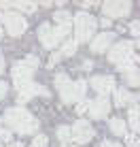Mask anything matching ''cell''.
<instances>
[{"label": "cell", "mask_w": 140, "mask_h": 147, "mask_svg": "<svg viewBox=\"0 0 140 147\" xmlns=\"http://www.w3.org/2000/svg\"><path fill=\"white\" fill-rule=\"evenodd\" d=\"M2 121H7V126L11 128L9 132H17V134H32V132H36V128H38V119L34 117L30 111L21 109V107L7 109Z\"/></svg>", "instance_id": "obj_1"}, {"label": "cell", "mask_w": 140, "mask_h": 147, "mask_svg": "<svg viewBox=\"0 0 140 147\" xmlns=\"http://www.w3.org/2000/svg\"><path fill=\"white\" fill-rule=\"evenodd\" d=\"M55 88L59 92V98L62 102L66 105H72V102H79L85 94V88H87V81L79 79V81H70L66 73H57L55 75Z\"/></svg>", "instance_id": "obj_2"}, {"label": "cell", "mask_w": 140, "mask_h": 147, "mask_svg": "<svg viewBox=\"0 0 140 147\" xmlns=\"http://www.w3.org/2000/svg\"><path fill=\"white\" fill-rule=\"evenodd\" d=\"M74 32L77 36L74 40L77 43H89L93 36H96V28H98V19L89 13H77L74 15Z\"/></svg>", "instance_id": "obj_3"}, {"label": "cell", "mask_w": 140, "mask_h": 147, "mask_svg": "<svg viewBox=\"0 0 140 147\" xmlns=\"http://www.w3.org/2000/svg\"><path fill=\"white\" fill-rule=\"evenodd\" d=\"M38 68V58L36 55H28L23 62H17L11 70L13 75V81H15V88L19 85H26V83H32V75L34 70Z\"/></svg>", "instance_id": "obj_4"}, {"label": "cell", "mask_w": 140, "mask_h": 147, "mask_svg": "<svg viewBox=\"0 0 140 147\" xmlns=\"http://www.w3.org/2000/svg\"><path fill=\"white\" fill-rule=\"evenodd\" d=\"M134 45H136L134 40H119V43H115L111 47V51H108V60L113 64H117V66L134 60Z\"/></svg>", "instance_id": "obj_5"}, {"label": "cell", "mask_w": 140, "mask_h": 147, "mask_svg": "<svg viewBox=\"0 0 140 147\" xmlns=\"http://www.w3.org/2000/svg\"><path fill=\"white\" fill-rule=\"evenodd\" d=\"M2 24H4V30H7L11 36H19V34H23L26 28H28L26 19L19 13H13V11H2Z\"/></svg>", "instance_id": "obj_6"}, {"label": "cell", "mask_w": 140, "mask_h": 147, "mask_svg": "<svg viewBox=\"0 0 140 147\" xmlns=\"http://www.w3.org/2000/svg\"><path fill=\"white\" fill-rule=\"evenodd\" d=\"M93 134H96V130L89 126V121L85 119H79L72 124V128H70V139L74 141V143H87L89 139H93Z\"/></svg>", "instance_id": "obj_7"}, {"label": "cell", "mask_w": 140, "mask_h": 147, "mask_svg": "<svg viewBox=\"0 0 140 147\" xmlns=\"http://www.w3.org/2000/svg\"><path fill=\"white\" fill-rule=\"evenodd\" d=\"M89 85L93 88V92H98V96L106 98L111 92H115V79L111 75H96L89 79Z\"/></svg>", "instance_id": "obj_8"}, {"label": "cell", "mask_w": 140, "mask_h": 147, "mask_svg": "<svg viewBox=\"0 0 140 147\" xmlns=\"http://www.w3.org/2000/svg\"><path fill=\"white\" fill-rule=\"evenodd\" d=\"M87 111H89V115H91L93 119H104L111 113V102H108V98L98 96V98H93V100L87 102Z\"/></svg>", "instance_id": "obj_9"}, {"label": "cell", "mask_w": 140, "mask_h": 147, "mask_svg": "<svg viewBox=\"0 0 140 147\" xmlns=\"http://www.w3.org/2000/svg\"><path fill=\"white\" fill-rule=\"evenodd\" d=\"M17 100H19V102H28V100L30 98H34V96H36V94H41V96H45V98H47V96H49V90L47 88H45V85H36V83H26V85H19V88H17Z\"/></svg>", "instance_id": "obj_10"}, {"label": "cell", "mask_w": 140, "mask_h": 147, "mask_svg": "<svg viewBox=\"0 0 140 147\" xmlns=\"http://www.w3.org/2000/svg\"><path fill=\"white\" fill-rule=\"evenodd\" d=\"M102 11L106 15V19L111 17H125L132 11V2H104Z\"/></svg>", "instance_id": "obj_11"}, {"label": "cell", "mask_w": 140, "mask_h": 147, "mask_svg": "<svg viewBox=\"0 0 140 147\" xmlns=\"http://www.w3.org/2000/svg\"><path fill=\"white\" fill-rule=\"evenodd\" d=\"M113 40H115V34H113V32H102V34H98V36L91 38L89 47H91L93 53H104V51L113 45Z\"/></svg>", "instance_id": "obj_12"}, {"label": "cell", "mask_w": 140, "mask_h": 147, "mask_svg": "<svg viewBox=\"0 0 140 147\" xmlns=\"http://www.w3.org/2000/svg\"><path fill=\"white\" fill-rule=\"evenodd\" d=\"M38 38H41V43L47 49H53L55 45H59V40L55 36V32H53L51 24H41V28H38Z\"/></svg>", "instance_id": "obj_13"}, {"label": "cell", "mask_w": 140, "mask_h": 147, "mask_svg": "<svg viewBox=\"0 0 140 147\" xmlns=\"http://www.w3.org/2000/svg\"><path fill=\"white\" fill-rule=\"evenodd\" d=\"M0 7L4 9V11H11V9H15V11H19V15L21 13H34L36 11L38 4L36 2H0Z\"/></svg>", "instance_id": "obj_14"}, {"label": "cell", "mask_w": 140, "mask_h": 147, "mask_svg": "<svg viewBox=\"0 0 140 147\" xmlns=\"http://www.w3.org/2000/svg\"><path fill=\"white\" fill-rule=\"evenodd\" d=\"M134 100H136V96L132 92H127V90H123V88L115 92V105H117V107H125V105L134 102Z\"/></svg>", "instance_id": "obj_15"}, {"label": "cell", "mask_w": 140, "mask_h": 147, "mask_svg": "<svg viewBox=\"0 0 140 147\" xmlns=\"http://www.w3.org/2000/svg\"><path fill=\"white\" fill-rule=\"evenodd\" d=\"M77 47H79V43L74 38H68L66 43H64V47H62V51H59V55L62 58H68V55H74L77 53Z\"/></svg>", "instance_id": "obj_16"}, {"label": "cell", "mask_w": 140, "mask_h": 147, "mask_svg": "<svg viewBox=\"0 0 140 147\" xmlns=\"http://www.w3.org/2000/svg\"><path fill=\"white\" fill-rule=\"evenodd\" d=\"M111 130H113L117 136H125V134H127L125 124H123V119H119V117H113V119H111Z\"/></svg>", "instance_id": "obj_17"}, {"label": "cell", "mask_w": 140, "mask_h": 147, "mask_svg": "<svg viewBox=\"0 0 140 147\" xmlns=\"http://www.w3.org/2000/svg\"><path fill=\"white\" fill-rule=\"evenodd\" d=\"M129 126H132L134 134L140 130V124H138V105H132V107H129Z\"/></svg>", "instance_id": "obj_18"}, {"label": "cell", "mask_w": 140, "mask_h": 147, "mask_svg": "<svg viewBox=\"0 0 140 147\" xmlns=\"http://www.w3.org/2000/svg\"><path fill=\"white\" fill-rule=\"evenodd\" d=\"M53 19H55L57 26H66V24H72V15H70L68 11H55Z\"/></svg>", "instance_id": "obj_19"}, {"label": "cell", "mask_w": 140, "mask_h": 147, "mask_svg": "<svg viewBox=\"0 0 140 147\" xmlns=\"http://www.w3.org/2000/svg\"><path fill=\"white\" fill-rule=\"evenodd\" d=\"M57 139L62 141L64 147L70 143V128H68V126H59V128H57Z\"/></svg>", "instance_id": "obj_20"}, {"label": "cell", "mask_w": 140, "mask_h": 147, "mask_svg": "<svg viewBox=\"0 0 140 147\" xmlns=\"http://www.w3.org/2000/svg\"><path fill=\"white\" fill-rule=\"evenodd\" d=\"M32 145H34V147H47V145H49L47 134H36V136H34V141H32Z\"/></svg>", "instance_id": "obj_21"}, {"label": "cell", "mask_w": 140, "mask_h": 147, "mask_svg": "<svg viewBox=\"0 0 140 147\" xmlns=\"http://www.w3.org/2000/svg\"><path fill=\"white\" fill-rule=\"evenodd\" d=\"M87 102H89V100H85V98H81V100H79V102H77V109H74V111H77L79 115H83L85 111H87Z\"/></svg>", "instance_id": "obj_22"}, {"label": "cell", "mask_w": 140, "mask_h": 147, "mask_svg": "<svg viewBox=\"0 0 140 147\" xmlns=\"http://www.w3.org/2000/svg\"><path fill=\"white\" fill-rule=\"evenodd\" d=\"M125 139H127V145L129 147H138V139H136V134H125Z\"/></svg>", "instance_id": "obj_23"}, {"label": "cell", "mask_w": 140, "mask_h": 147, "mask_svg": "<svg viewBox=\"0 0 140 147\" xmlns=\"http://www.w3.org/2000/svg\"><path fill=\"white\" fill-rule=\"evenodd\" d=\"M129 30H132L134 36H138V34H140V22H132V24H129Z\"/></svg>", "instance_id": "obj_24"}, {"label": "cell", "mask_w": 140, "mask_h": 147, "mask_svg": "<svg viewBox=\"0 0 140 147\" xmlns=\"http://www.w3.org/2000/svg\"><path fill=\"white\" fill-rule=\"evenodd\" d=\"M7 92H9V85L4 83V81H0V100H2L4 96H7Z\"/></svg>", "instance_id": "obj_25"}, {"label": "cell", "mask_w": 140, "mask_h": 147, "mask_svg": "<svg viewBox=\"0 0 140 147\" xmlns=\"http://www.w3.org/2000/svg\"><path fill=\"white\" fill-rule=\"evenodd\" d=\"M59 60H62V55H59V51H55V53L51 55V60H49V66H53V64H57Z\"/></svg>", "instance_id": "obj_26"}, {"label": "cell", "mask_w": 140, "mask_h": 147, "mask_svg": "<svg viewBox=\"0 0 140 147\" xmlns=\"http://www.w3.org/2000/svg\"><path fill=\"white\" fill-rule=\"evenodd\" d=\"M102 147H123L121 143H117V141H104Z\"/></svg>", "instance_id": "obj_27"}, {"label": "cell", "mask_w": 140, "mask_h": 147, "mask_svg": "<svg viewBox=\"0 0 140 147\" xmlns=\"http://www.w3.org/2000/svg\"><path fill=\"white\" fill-rule=\"evenodd\" d=\"M0 139L2 141H11V132H9V130H0Z\"/></svg>", "instance_id": "obj_28"}, {"label": "cell", "mask_w": 140, "mask_h": 147, "mask_svg": "<svg viewBox=\"0 0 140 147\" xmlns=\"http://www.w3.org/2000/svg\"><path fill=\"white\" fill-rule=\"evenodd\" d=\"M4 73V58H2V53H0V75Z\"/></svg>", "instance_id": "obj_29"}, {"label": "cell", "mask_w": 140, "mask_h": 147, "mask_svg": "<svg viewBox=\"0 0 140 147\" xmlns=\"http://www.w3.org/2000/svg\"><path fill=\"white\" fill-rule=\"evenodd\" d=\"M111 24H113V22H111V19H106V17H104V19H102V26H104V28H108V26H111Z\"/></svg>", "instance_id": "obj_30"}, {"label": "cell", "mask_w": 140, "mask_h": 147, "mask_svg": "<svg viewBox=\"0 0 140 147\" xmlns=\"http://www.w3.org/2000/svg\"><path fill=\"white\" fill-rule=\"evenodd\" d=\"M9 147H23V145H21V143H11Z\"/></svg>", "instance_id": "obj_31"}, {"label": "cell", "mask_w": 140, "mask_h": 147, "mask_svg": "<svg viewBox=\"0 0 140 147\" xmlns=\"http://www.w3.org/2000/svg\"><path fill=\"white\" fill-rule=\"evenodd\" d=\"M0 38H2V28H0Z\"/></svg>", "instance_id": "obj_32"}, {"label": "cell", "mask_w": 140, "mask_h": 147, "mask_svg": "<svg viewBox=\"0 0 140 147\" xmlns=\"http://www.w3.org/2000/svg\"><path fill=\"white\" fill-rule=\"evenodd\" d=\"M0 124H2V117H0Z\"/></svg>", "instance_id": "obj_33"}, {"label": "cell", "mask_w": 140, "mask_h": 147, "mask_svg": "<svg viewBox=\"0 0 140 147\" xmlns=\"http://www.w3.org/2000/svg\"><path fill=\"white\" fill-rule=\"evenodd\" d=\"M0 147H4V145H2V143H0Z\"/></svg>", "instance_id": "obj_34"}]
</instances>
